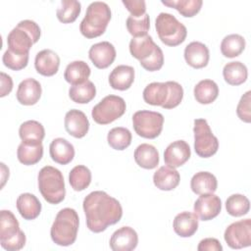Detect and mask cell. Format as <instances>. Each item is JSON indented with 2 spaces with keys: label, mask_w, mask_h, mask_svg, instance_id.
<instances>
[{
  "label": "cell",
  "mask_w": 251,
  "mask_h": 251,
  "mask_svg": "<svg viewBox=\"0 0 251 251\" xmlns=\"http://www.w3.org/2000/svg\"><path fill=\"white\" fill-rule=\"evenodd\" d=\"M116 55L117 52L114 45L108 41L95 43L88 51L89 59L98 69H106L110 67L115 61Z\"/></svg>",
  "instance_id": "obj_15"
},
{
  "label": "cell",
  "mask_w": 251,
  "mask_h": 251,
  "mask_svg": "<svg viewBox=\"0 0 251 251\" xmlns=\"http://www.w3.org/2000/svg\"><path fill=\"white\" fill-rule=\"evenodd\" d=\"M223 75L228 84L236 86L246 81L248 71L246 66L239 61L229 62L225 65L223 69Z\"/></svg>",
  "instance_id": "obj_32"
},
{
  "label": "cell",
  "mask_w": 251,
  "mask_h": 251,
  "mask_svg": "<svg viewBox=\"0 0 251 251\" xmlns=\"http://www.w3.org/2000/svg\"><path fill=\"white\" fill-rule=\"evenodd\" d=\"M134 81V69L130 66H117L109 75V83L113 89L126 90Z\"/></svg>",
  "instance_id": "obj_25"
},
{
  "label": "cell",
  "mask_w": 251,
  "mask_h": 251,
  "mask_svg": "<svg viewBox=\"0 0 251 251\" xmlns=\"http://www.w3.org/2000/svg\"><path fill=\"white\" fill-rule=\"evenodd\" d=\"M0 78H1L0 96L4 97L12 91V89H13V79L10 75H8L7 74H5L3 72L0 73Z\"/></svg>",
  "instance_id": "obj_46"
},
{
  "label": "cell",
  "mask_w": 251,
  "mask_h": 251,
  "mask_svg": "<svg viewBox=\"0 0 251 251\" xmlns=\"http://www.w3.org/2000/svg\"><path fill=\"white\" fill-rule=\"evenodd\" d=\"M191 190L198 195L214 193L218 187L216 176L209 172H198L190 180Z\"/></svg>",
  "instance_id": "obj_28"
},
{
  "label": "cell",
  "mask_w": 251,
  "mask_h": 251,
  "mask_svg": "<svg viewBox=\"0 0 251 251\" xmlns=\"http://www.w3.org/2000/svg\"><path fill=\"white\" fill-rule=\"evenodd\" d=\"M69 182L75 191H82L87 188L91 182V172L83 166L77 165L74 167L69 175Z\"/></svg>",
  "instance_id": "obj_37"
},
{
  "label": "cell",
  "mask_w": 251,
  "mask_h": 251,
  "mask_svg": "<svg viewBox=\"0 0 251 251\" xmlns=\"http://www.w3.org/2000/svg\"><path fill=\"white\" fill-rule=\"evenodd\" d=\"M17 209L20 215L27 221L36 219L41 212V203L38 198L31 193H22L17 198Z\"/></svg>",
  "instance_id": "obj_26"
},
{
  "label": "cell",
  "mask_w": 251,
  "mask_h": 251,
  "mask_svg": "<svg viewBox=\"0 0 251 251\" xmlns=\"http://www.w3.org/2000/svg\"><path fill=\"white\" fill-rule=\"evenodd\" d=\"M138 235L130 226H122L110 238V247L113 251H131L136 248Z\"/></svg>",
  "instance_id": "obj_17"
},
{
  "label": "cell",
  "mask_w": 251,
  "mask_h": 251,
  "mask_svg": "<svg viewBox=\"0 0 251 251\" xmlns=\"http://www.w3.org/2000/svg\"><path fill=\"white\" fill-rule=\"evenodd\" d=\"M126 28L133 37H141L147 35V32L150 28L149 15L144 14L138 18L129 16L126 19Z\"/></svg>",
  "instance_id": "obj_41"
},
{
  "label": "cell",
  "mask_w": 251,
  "mask_h": 251,
  "mask_svg": "<svg viewBox=\"0 0 251 251\" xmlns=\"http://www.w3.org/2000/svg\"><path fill=\"white\" fill-rule=\"evenodd\" d=\"M186 63L194 69H202L209 63L210 53L208 47L199 41H192L184 49Z\"/></svg>",
  "instance_id": "obj_21"
},
{
  "label": "cell",
  "mask_w": 251,
  "mask_h": 251,
  "mask_svg": "<svg viewBox=\"0 0 251 251\" xmlns=\"http://www.w3.org/2000/svg\"><path fill=\"white\" fill-rule=\"evenodd\" d=\"M78 226L79 219L75 209L64 208L60 210L50 229L53 242L60 246L72 245L76 239Z\"/></svg>",
  "instance_id": "obj_4"
},
{
  "label": "cell",
  "mask_w": 251,
  "mask_h": 251,
  "mask_svg": "<svg viewBox=\"0 0 251 251\" xmlns=\"http://www.w3.org/2000/svg\"><path fill=\"white\" fill-rule=\"evenodd\" d=\"M155 27L160 40L172 47L181 44L187 35L186 26L174 15L165 12L157 16Z\"/></svg>",
  "instance_id": "obj_9"
},
{
  "label": "cell",
  "mask_w": 251,
  "mask_h": 251,
  "mask_svg": "<svg viewBox=\"0 0 251 251\" xmlns=\"http://www.w3.org/2000/svg\"><path fill=\"white\" fill-rule=\"evenodd\" d=\"M182 98L183 88L176 81L151 82L143 90V99L147 104L164 109L176 108Z\"/></svg>",
  "instance_id": "obj_2"
},
{
  "label": "cell",
  "mask_w": 251,
  "mask_h": 251,
  "mask_svg": "<svg viewBox=\"0 0 251 251\" xmlns=\"http://www.w3.org/2000/svg\"><path fill=\"white\" fill-rule=\"evenodd\" d=\"M25 235L20 229V224L9 210L0 213V243L8 251L21 250L25 244Z\"/></svg>",
  "instance_id": "obj_8"
},
{
  "label": "cell",
  "mask_w": 251,
  "mask_h": 251,
  "mask_svg": "<svg viewBox=\"0 0 251 251\" xmlns=\"http://www.w3.org/2000/svg\"><path fill=\"white\" fill-rule=\"evenodd\" d=\"M126 109L124 98L117 95L104 97L91 111L92 119L99 125H108L121 118Z\"/></svg>",
  "instance_id": "obj_10"
},
{
  "label": "cell",
  "mask_w": 251,
  "mask_h": 251,
  "mask_svg": "<svg viewBox=\"0 0 251 251\" xmlns=\"http://www.w3.org/2000/svg\"><path fill=\"white\" fill-rule=\"evenodd\" d=\"M134 160L136 164L146 170L155 169L159 164V152L155 146L142 143L134 151Z\"/></svg>",
  "instance_id": "obj_27"
},
{
  "label": "cell",
  "mask_w": 251,
  "mask_h": 251,
  "mask_svg": "<svg viewBox=\"0 0 251 251\" xmlns=\"http://www.w3.org/2000/svg\"><path fill=\"white\" fill-rule=\"evenodd\" d=\"M37 180L38 189L45 201L50 204H59L65 199V181L60 170L45 166L39 171Z\"/></svg>",
  "instance_id": "obj_7"
},
{
  "label": "cell",
  "mask_w": 251,
  "mask_h": 251,
  "mask_svg": "<svg viewBox=\"0 0 251 251\" xmlns=\"http://www.w3.org/2000/svg\"><path fill=\"white\" fill-rule=\"evenodd\" d=\"M129 52L139 60L140 65L148 72L159 71L164 64V54L150 35L132 37L129 42Z\"/></svg>",
  "instance_id": "obj_3"
},
{
  "label": "cell",
  "mask_w": 251,
  "mask_h": 251,
  "mask_svg": "<svg viewBox=\"0 0 251 251\" xmlns=\"http://www.w3.org/2000/svg\"><path fill=\"white\" fill-rule=\"evenodd\" d=\"M163 5L176 9L181 16L186 18L194 17L203 5L202 0H168L161 1Z\"/></svg>",
  "instance_id": "obj_38"
},
{
  "label": "cell",
  "mask_w": 251,
  "mask_h": 251,
  "mask_svg": "<svg viewBox=\"0 0 251 251\" xmlns=\"http://www.w3.org/2000/svg\"><path fill=\"white\" fill-rule=\"evenodd\" d=\"M82 207L86 226L89 230L95 233L102 232L109 226L117 224L123 216L120 202L101 190L92 191L85 196Z\"/></svg>",
  "instance_id": "obj_1"
},
{
  "label": "cell",
  "mask_w": 251,
  "mask_h": 251,
  "mask_svg": "<svg viewBox=\"0 0 251 251\" xmlns=\"http://www.w3.org/2000/svg\"><path fill=\"white\" fill-rule=\"evenodd\" d=\"M224 238L232 249H241L251 245V220L245 219L230 224L225 230Z\"/></svg>",
  "instance_id": "obj_13"
},
{
  "label": "cell",
  "mask_w": 251,
  "mask_h": 251,
  "mask_svg": "<svg viewBox=\"0 0 251 251\" xmlns=\"http://www.w3.org/2000/svg\"><path fill=\"white\" fill-rule=\"evenodd\" d=\"M193 93L198 103L211 104L219 95V87L212 79H202L194 86Z\"/></svg>",
  "instance_id": "obj_31"
},
{
  "label": "cell",
  "mask_w": 251,
  "mask_h": 251,
  "mask_svg": "<svg viewBox=\"0 0 251 251\" xmlns=\"http://www.w3.org/2000/svg\"><path fill=\"white\" fill-rule=\"evenodd\" d=\"M194 214L202 221L216 218L222 210V201L214 193L202 194L194 203Z\"/></svg>",
  "instance_id": "obj_14"
},
{
  "label": "cell",
  "mask_w": 251,
  "mask_h": 251,
  "mask_svg": "<svg viewBox=\"0 0 251 251\" xmlns=\"http://www.w3.org/2000/svg\"><path fill=\"white\" fill-rule=\"evenodd\" d=\"M81 4L75 0H63L60 2L56 15L58 20L63 24L74 23L79 16Z\"/></svg>",
  "instance_id": "obj_36"
},
{
  "label": "cell",
  "mask_w": 251,
  "mask_h": 251,
  "mask_svg": "<svg viewBox=\"0 0 251 251\" xmlns=\"http://www.w3.org/2000/svg\"><path fill=\"white\" fill-rule=\"evenodd\" d=\"M91 70L84 61L71 62L65 70L64 78L72 85H77L88 80Z\"/></svg>",
  "instance_id": "obj_29"
},
{
  "label": "cell",
  "mask_w": 251,
  "mask_h": 251,
  "mask_svg": "<svg viewBox=\"0 0 251 251\" xmlns=\"http://www.w3.org/2000/svg\"><path fill=\"white\" fill-rule=\"evenodd\" d=\"M60 66V57L51 49L39 51L34 59V67L38 74L44 76H52L57 74Z\"/></svg>",
  "instance_id": "obj_19"
},
{
  "label": "cell",
  "mask_w": 251,
  "mask_h": 251,
  "mask_svg": "<svg viewBox=\"0 0 251 251\" xmlns=\"http://www.w3.org/2000/svg\"><path fill=\"white\" fill-rule=\"evenodd\" d=\"M191 150L184 140H176L168 145L164 152L165 164L172 168H178L188 161Z\"/></svg>",
  "instance_id": "obj_16"
},
{
  "label": "cell",
  "mask_w": 251,
  "mask_h": 251,
  "mask_svg": "<svg viewBox=\"0 0 251 251\" xmlns=\"http://www.w3.org/2000/svg\"><path fill=\"white\" fill-rule=\"evenodd\" d=\"M42 89L39 81L34 78H25L18 86L17 99L22 105L31 106L38 102L41 97Z\"/></svg>",
  "instance_id": "obj_20"
},
{
  "label": "cell",
  "mask_w": 251,
  "mask_h": 251,
  "mask_svg": "<svg viewBox=\"0 0 251 251\" xmlns=\"http://www.w3.org/2000/svg\"><path fill=\"white\" fill-rule=\"evenodd\" d=\"M245 44V39L240 34H228L222 40L221 52L226 58H234L243 52Z\"/></svg>",
  "instance_id": "obj_34"
},
{
  "label": "cell",
  "mask_w": 251,
  "mask_h": 251,
  "mask_svg": "<svg viewBox=\"0 0 251 251\" xmlns=\"http://www.w3.org/2000/svg\"><path fill=\"white\" fill-rule=\"evenodd\" d=\"M2 61L7 68L13 71H20L27 66L28 54H16L7 49L3 55Z\"/></svg>",
  "instance_id": "obj_42"
},
{
  "label": "cell",
  "mask_w": 251,
  "mask_h": 251,
  "mask_svg": "<svg viewBox=\"0 0 251 251\" xmlns=\"http://www.w3.org/2000/svg\"><path fill=\"white\" fill-rule=\"evenodd\" d=\"M250 102H251V91H247L241 96L236 108V114L238 118L244 123L251 122Z\"/></svg>",
  "instance_id": "obj_43"
},
{
  "label": "cell",
  "mask_w": 251,
  "mask_h": 251,
  "mask_svg": "<svg viewBox=\"0 0 251 251\" xmlns=\"http://www.w3.org/2000/svg\"><path fill=\"white\" fill-rule=\"evenodd\" d=\"M64 123L67 132L75 138H81L88 132L89 121L80 110L73 109L67 112Z\"/></svg>",
  "instance_id": "obj_18"
},
{
  "label": "cell",
  "mask_w": 251,
  "mask_h": 251,
  "mask_svg": "<svg viewBox=\"0 0 251 251\" xmlns=\"http://www.w3.org/2000/svg\"><path fill=\"white\" fill-rule=\"evenodd\" d=\"M111 20V10L107 3L95 1L88 5L85 16L79 25V30L86 38L102 35Z\"/></svg>",
  "instance_id": "obj_5"
},
{
  "label": "cell",
  "mask_w": 251,
  "mask_h": 251,
  "mask_svg": "<svg viewBox=\"0 0 251 251\" xmlns=\"http://www.w3.org/2000/svg\"><path fill=\"white\" fill-rule=\"evenodd\" d=\"M180 180L179 173L172 167L162 166L160 167L153 176V182L160 190L170 191L175 189Z\"/></svg>",
  "instance_id": "obj_24"
},
{
  "label": "cell",
  "mask_w": 251,
  "mask_h": 251,
  "mask_svg": "<svg viewBox=\"0 0 251 251\" xmlns=\"http://www.w3.org/2000/svg\"><path fill=\"white\" fill-rule=\"evenodd\" d=\"M194 150L201 158H209L215 155L219 148V140L213 134L210 126L205 119L194 120Z\"/></svg>",
  "instance_id": "obj_11"
},
{
  "label": "cell",
  "mask_w": 251,
  "mask_h": 251,
  "mask_svg": "<svg viewBox=\"0 0 251 251\" xmlns=\"http://www.w3.org/2000/svg\"><path fill=\"white\" fill-rule=\"evenodd\" d=\"M130 131L123 126H117L112 128L107 135L108 144L115 150H125L131 143Z\"/></svg>",
  "instance_id": "obj_39"
},
{
  "label": "cell",
  "mask_w": 251,
  "mask_h": 251,
  "mask_svg": "<svg viewBox=\"0 0 251 251\" xmlns=\"http://www.w3.org/2000/svg\"><path fill=\"white\" fill-rule=\"evenodd\" d=\"M39 25L31 20L21 21L7 36L8 49L16 54H28L40 37Z\"/></svg>",
  "instance_id": "obj_6"
},
{
  "label": "cell",
  "mask_w": 251,
  "mask_h": 251,
  "mask_svg": "<svg viewBox=\"0 0 251 251\" xmlns=\"http://www.w3.org/2000/svg\"><path fill=\"white\" fill-rule=\"evenodd\" d=\"M1 169H2V187L4 186L5 184V181H6V178L9 176V169L5 166L4 163H1Z\"/></svg>",
  "instance_id": "obj_47"
},
{
  "label": "cell",
  "mask_w": 251,
  "mask_h": 251,
  "mask_svg": "<svg viewBox=\"0 0 251 251\" xmlns=\"http://www.w3.org/2000/svg\"><path fill=\"white\" fill-rule=\"evenodd\" d=\"M173 227L178 236L190 237L198 229V217L191 212H181L175 217Z\"/></svg>",
  "instance_id": "obj_23"
},
{
  "label": "cell",
  "mask_w": 251,
  "mask_h": 251,
  "mask_svg": "<svg viewBox=\"0 0 251 251\" xmlns=\"http://www.w3.org/2000/svg\"><path fill=\"white\" fill-rule=\"evenodd\" d=\"M19 135L23 142L29 144H39L45 136L43 126L37 121H26L20 126Z\"/></svg>",
  "instance_id": "obj_30"
},
{
  "label": "cell",
  "mask_w": 251,
  "mask_h": 251,
  "mask_svg": "<svg viewBox=\"0 0 251 251\" xmlns=\"http://www.w3.org/2000/svg\"><path fill=\"white\" fill-rule=\"evenodd\" d=\"M96 95V87L90 80L77 85H72L69 89L70 98L78 104L89 103Z\"/></svg>",
  "instance_id": "obj_35"
},
{
  "label": "cell",
  "mask_w": 251,
  "mask_h": 251,
  "mask_svg": "<svg viewBox=\"0 0 251 251\" xmlns=\"http://www.w3.org/2000/svg\"><path fill=\"white\" fill-rule=\"evenodd\" d=\"M51 159L60 165L71 163L75 157V148L67 139L58 137L52 140L49 146Z\"/></svg>",
  "instance_id": "obj_22"
},
{
  "label": "cell",
  "mask_w": 251,
  "mask_h": 251,
  "mask_svg": "<svg viewBox=\"0 0 251 251\" xmlns=\"http://www.w3.org/2000/svg\"><path fill=\"white\" fill-rule=\"evenodd\" d=\"M123 4L132 17L138 18L146 14V3L143 0H123Z\"/></svg>",
  "instance_id": "obj_44"
},
{
  "label": "cell",
  "mask_w": 251,
  "mask_h": 251,
  "mask_svg": "<svg viewBox=\"0 0 251 251\" xmlns=\"http://www.w3.org/2000/svg\"><path fill=\"white\" fill-rule=\"evenodd\" d=\"M198 251H222L223 246L217 238L208 237L202 239L197 247Z\"/></svg>",
  "instance_id": "obj_45"
},
{
  "label": "cell",
  "mask_w": 251,
  "mask_h": 251,
  "mask_svg": "<svg viewBox=\"0 0 251 251\" xmlns=\"http://www.w3.org/2000/svg\"><path fill=\"white\" fill-rule=\"evenodd\" d=\"M226 209L232 217L244 216L250 209L249 199L242 194H232L226 201Z\"/></svg>",
  "instance_id": "obj_40"
},
{
  "label": "cell",
  "mask_w": 251,
  "mask_h": 251,
  "mask_svg": "<svg viewBox=\"0 0 251 251\" xmlns=\"http://www.w3.org/2000/svg\"><path fill=\"white\" fill-rule=\"evenodd\" d=\"M135 132L144 138L154 139L160 135L164 125V116L161 113L141 110L132 116Z\"/></svg>",
  "instance_id": "obj_12"
},
{
  "label": "cell",
  "mask_w": 251,
  "mask_h": 251,
  "mask_svg": "<svg viewBox=\"0 0 251 251\" xmlns=\"http://www.w3.org/2000/svg\"><path fill=\"white\" fill-rule=\"evenodd\" d=\"M18 160L25 165L31 166L38 163L43 156V146L42 143L39 144H29L23 142L19 145L17 150Z\"/></svg>",
  "instance_id": "obj_33"
}]
</instances>
